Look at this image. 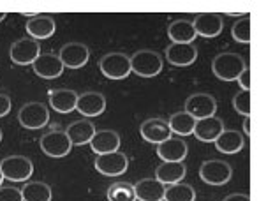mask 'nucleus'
Instances as JSON below:
<instances>
[{"label":"nucleus","mask_w":259,"mask_h":201,"mask_svg":"<svg viewBox=\"0 0 259 201\" xmlns=\"http://www.w3.org/2000/svg\"><path fill=\"white\" fill-rule=\"evenodd\" d=\"M245 67L247 62L243 60V57H240L238 53H233V51L219 53L211 62V71L222 82H236L240 72Z\"/></svg>","instance_id":"1"},{"label":"nucleus","mask_w":259,"mask_h":201,"mask_svg":"<svg viewBox=\"0 0 259 201\" xmlns=\"http://www.w3.org/2000/svg\"><path fill=\"white\" fill-rule=\"evenodd\" d=\"M0 171L4 175V180L25 182L34 173V164L25 155H9L0 160Z\"/></svg>","instance_id":"2"},{"label":"nucleus","mask_w":259,"mask_h":201,"mask_svg":"<svg viewBox=\"0 0 259 201\" xmlns=\"http://www.w3.org/2000/svg\"><path fill=\"white\" fill-rule=\"evenodd\" d=\"M131 58V71L141 78H154L162 71V58L152 50H140Z\"/></svg>","instance_id":"3"},{"label":"nucleus","mask_w":259,"mask_h":201,"mask_svg":"<svg viewBox=\"0 0 259 201\" xmlns=\"http://www.w3.org/2000/svg\"><path fill=\"white\" fill-rule=\"evenodd\" d=\"M101 72L109 79H125L131 74V58L122 51H113L101 58Z\"/></svg>","instance_id":"4"},{"label":"nucleus","mask_w":259,"mask_h":201,"mask_svg":"<svg viewBox=\"0 0 259 201\" xmlns=\"http://www.w3.org/2000/svg\"><path fill=\"white\" fill-rule=\"evenodd\" d=\"M39 147H41V150L45 152L46 155L55 157V159L69 155V152L72 150L71 140H69V136L65 134V131H60V129H53V131H50V133H46L45 136H41Z\"/></svg>","instance_id":"5"},{"label":"nucleus","mask_w":259,"mask_h":201,"mask_svg":"<svg viewBox=\"0 0 259 201\" xmlns=\"http://www.w3.org/2000/svg\"><path fill=\"white\" fill-rule=\"evenodd\" d=\"M18 122L27 129H41V127L48 126L50 109L42 102H27L18 111Z\"/></svg>","instance_id":"6"},{"label":"nucleus","mask_w":259,"mask_h":201,"mask_svg":"<svg viewBox=\"0 0 259 201\" xmlns=\"http://www.w3.org/2000/svg\"><path fill=\"white\" fill-rule=\"evenodd\" d=\"M233 170L229 163L221 159H210L205 160L199 168V177L205 184L210 185H224L231 180Z\"/></svg>","instance_id":"7"},{"label":"nucleus","mask_w":259,"mask_h":201,"mask_svg":"<svg viewBox=\"0 0 259 201\" xmlns=\"http://www.w3.org/2000/svg\"><path fill=\"white\" fill-rule=\"evenodd\" d=\"M39 55H41L39 41H35V39H32V37L18 39L16 43H13V46H11V50H9L11 60L18 65H32Z\"/></svg>","instance_id":"8"},{"label":"nucleus","mask_w":259,"mask_h":201,"mask_svg":"<svg viewBox=\"0 0 259 201\" xmlns=\"http://www.w3.org/2000/svg\"><path fill=\"white\" fill-rule=\"evenodd\" d=\"M191 116H194L196 120L208 118V116H215L217 111V101L205 92L192 94L187 101H185V109Z\"/></svg>","instance_id":"9"},{"label":"nucleus","mask_w":259,"mask_h":201,"mask_svg":"<svg viewBox=\"0 0 259 201\" xmlns=\"http://www.w3.org/2000/svg\"><path fill=\"white\" fill-rule=\"evenodd\" d=\"M94 166L99 173L106 175V177H120L129 168V159L122 152H111L104 153V155H97Z\"/></svg>","instance_id":"10"},{"label":"nucleus","mask_w":259,"mask_h":201,"mask_svg":"<svg viewBox=\"0 0 259 201\" xmlns=\"http://www.w3.org/2000/svg\"><path fill=\"white\" fill-rule=\"evenodd\" d=\"M58 58H60L64 69H79L89 62L90 51L83 43H67L58 51Z\"/></svg>","instance_id":"11"},{"label":"nucleus","mask_w":259,"mask_h":201,"mask_svg":"<svg viewBox=\"0 0 259 201\" xmlns=\"http://www.w3.org/2000/svg\"><path fill=\"white\" fill-rule=\"evenodd\" d=\"M25 28H27V34L32 39L42 41V39H50L55 34L57 21L50 14H35V16H28Z\"/></svg>","instance_id":"12"},{"label":"nucleus","mask_w":259,"mask_h":201,"mask_svg":"<svg viewBox=\"0 0 259 201\" xmlns=\"http://www.w3.org/2000/svg\"><path fill=\"white\" fill-rule=\"evenodd\" d=\"M140 134L145 141L155 143V145H160L162 141L169 140V138L173 136L169 126H167V120H164V118L145 120V122L140 126Z\"/></svg>","instance_id":"13"},{"label":"nucleus","mask_w":259,"mask_h":201,"mask_svg":"<svg viewBox=\"0 0 259 201\" xmlns=\"http://www.w3.org/2000/svg\"><path fill=\"white\" fill-rule=\"evenodd\" d=\"M192 27H194L198 35L206 39H213L222 32L224 21H222L221 14L217 13H199L194 18V21H192Z\"/></svg>","instance_id":"14"},{"label":"nucleus","mask_w":259,"mask_h":201,"mask_svg":"<svg viewBox=\"0 0 259 201\" xmlns=\"http://www.w3.org/2000/svg\"><path fill=\"white\" fill-rule=\"evenodd\" d=\"M34 72L42 79H55L64 72V65H62L58 55L55 53H41L32 64Z\"/></svg>","instance_id":"15"},{"label":"nucleus","mask_w":259,"mask_h":201,"mask_svg":"<svg viewBox=\"0 0 259 201\" xmlns=\"http://www.w3.org/2000/svg\"><path fill=\"white\" fill-rule=\"evenodd\" d=\"M189 147L182 138H173L162 141L160 145H157V155L164 160V163H184V159L187 157Z\"/></svg>","instance_id":"16"},{"label":"nucleus","mask_w":259,"mask_h":201,"mask_svg":"<svg viewBox=\"0 0 259 201\" xmlns=\"http://www.w3.org/2000/svg\"><path fill=\"white\" fill-rule=\"evenodd\" d=\"M166 58L175 67H189L198 58L196 45H173L171 43L166 48Z\"/></svg>","instance_id":"17"},{"label":"nucleus","mask_w":259,"mask_h":201,"mask_svg":"<svg viewBox=\"0 0 259 201\" xmlns=\"http://www.w3.org/2000/svg\"><path fill=\"white\" fill-rule=\"evenodd\" d=\"M90 148L96 155H104V153L118 152L120 148V136L116 131L103 129L96 131L94 138L90 140Z\"/></svg>","instance_id":"18"},{"label":"nucleus","mask_w":259,"mask_h":201,"mask_svg":"<svg viewBox=\"0 0 259 201\" xmlns=\"http://www.w3.org/2000/svg\"><path fill=\"white\" fill-rule=\"evenodd\" d=\"M222 131H224V122L217 116H208V118L196 120L192 134L203 143H213L221 136Z\"/></svg>","instance_id":"19"},{"label":"nucleus","mask_w":259,"mask_h":201,"mask_svg":"<svg viewBox=\"0 0 259 201\" xmlns=\"http://www.w3.org/2000/svg\"><path fill=\"white\" fill-rule=\"evenodd\" d=\"M76 109L83 116H97L104 113L106 109V97L99 92H85L79 94L76 101Z\"/></svg>","instance_id":"20"},{"label":"nucleus","mask_w":259,"mask_h":201,"mask_svg":"<svg viewBox=\"0 0 259 201\" xmlns=\"http://www.w3.org/2000/svg\"><path fill=\"white\" fill-rule=\"evenodd\" d=\"M167 37L173 41V45H192L198 34L192 27V21L180 18L167 25Z\"/></svg>","instance_id":"21"},{"label":"nucleus","mask_w":259,"mask_h":201,"mask_svg":"<svg viewBox=\"0 0 259 201\" xmlns=\"http://www.w3.org/2000/svg\"><path fill=\"white\" fill-rule=\"evenodd\" d=\"M136 199L140 201H164L166 185H162L155 178H143L133 185Z\"/></svg>","instance_id":"22"},{"label":"nucleus","mask_w":259,"mask_h":201,"mask_svg":"<svg viewBox=\"0 0 259 201\" xmlns=\"http://www.w3.org/2000/svg\"><path fill=\"white\" fill-rule=\"evenodd\" d=\"M50 97V106L55 109V111L62 113H71L76 109V101H78V94L74 90L69 89H57V90H50L48 94Z\"/></svg>","instance_id":"23"},{"label":"nucleus","mask_w":259,"mask_h":201,"mask_svg":"<svg viewBox=\"0 0 259 201\" xmlns=\"http://www.w3.org/2000/svg\"><path fill=\"white\" fill-rule=\"evenodd\" d=\"M215 143V148H217L221 153H236L240 152L243 147H245V138H243L242 133L238 131H233V129H224L221 133V136L213 141Z\"/></svg>","instance_id":"24"},{"label":"nucleus","mask_w":259,"mask_h":201,"mask_svg":"<svg viewBox=\"0 0 259 201\" xmlns=\"http://www.w3.org/2000/svg\"><path fill=\"white\" fill-rule=\"evenodd\" d=\"M185 173H187V168L184 163H164L155 170V180L167 187V185L180 184Z\"/></svg>","instance_id":"25"},{"label":"nucleus","mask_w":259,"mask_h":201,"mask_svg":"<svg viewBox=\"0 0 259 201\" xmlns=\"http://www.w3.org/2000/svg\"><path fill=\"white\" fill-rule=\"evenodd\" d=\"M65 134L72 145H87L96 134V126L89 120H76L65 129Z\"/></svg>","instance_id":"26"},{"label":"nucleus","mask_w":259,"mask_h":201,"mask_svg":"<svg viewBox=\"0 0 259 201\" xmlns=\"http://www.w3.org/2000/svg\"><path fill=\"white\" fill-rule=\"evenodd\" d=\"M167 126L171 129V134H178V136H189L192 134L196 126V118L191 116L187 111H177L169 116Z\"/></svg>","instance_id":"27"},{"label":"nucleus","mask_w":259,"mask_h":201,"mask_svg":"<svg viewBox=\"0 0 259 201\" xmlns=\"http://www.w3.org/2000/svg\"><path fill=\"white\" fill-rule=\"evenodd\" d=\"M23 201H52V187L45 182H27L21 189Z\"/></svg>","instance_id":"28"},{"label":"nucleus","mask_w":259,"mask_h":201,"mask_svg":"<svg viewBox=\"0 0 259 201\" xmlns=\"http://www.w3.org/2000/svg\"><path fill=\"white\" fill-rule=\"evenodd\" d=\"M164 201H196V191L189 184H175L167 185L164 192Z\"/></svg>","instance_id":"29"},{"label":"nucleus","mask_w":259,"mask_h":201,"mask_svg":"<svg viewBox=\"0 0 259 201\" xmlns=\"http://www.w3.org/2000/svg\"><path fill=\"white\" fill-rule=\"evenodd\" d=\"M108 201H138L134 194V187L129 182H115L108 187Z\"/></svg>","instance_id":"30"},{"label":"nucleus","mask_w":259,"mask_h":201,"mask_svg":"<svg viewBox=\"0 0 259 201\" xmlns=\"http://www.w3.org/2000/svg\"><path fill=\"white\" fill-rule=\"evenodd\" d=\"M250 16L249 14H243L242 20H236L233 23L231 35L236 43H243V45H249L250 43Z\"/></svg>","instance_id":"31"},{"label":"nucleus","mask_w":259,"mask_h":201,"mask_svg":"<svg viewBox=\"0 0 259 201\" xmlns=\"http://www.w3.org/2000/svg\"><path fill=\"white\" fill-rule=\"evenodd\" d=\"M233 108L243 116H250V90H240L233 97Z\"/></svg>","instance_id":"32"},{"label":"nucleus","mask_w":259,"mask_h":201,"mask_svg":"<svg viewBox=\"0 0 259 201\" xmlns=\"http://www.w3.org/2000/svg\"><path fill=\"white\" fill-rule=\"evenodd\" d=\"M0 201H23L21 189L16 187H0Z\"/></svg>","instance_id":"33"},{"label":"nucleus","mask_w":259,"mask_h":201,"mask_svg":"<svg viewBox=\"0 0 259 201\" xmlns=\"http://www.w3.org/2000/svg\"><path fill=\"white\" fill-rule=\"evenodd\" d=\"M236 82H238V85L242 87V90H250V69H249V65L240 72V76H238Z\"/></svg>","instance_id":"34"},{"label":"nucleus","mask_w":259,"mask_h":201,"mask_svg":"<svg viewBox=\"0 0 259 201\" xmlns=\"http://www.w3.org/2000/svg\"><path fill=\"white\" fill-rule=\"evenodd\" d=\"M11 111V97L6 94H0V118Z\"/></svg>","instance_id":"35"},{"label":"nucleus","mask_w":259,"mask_h":201,"mask_svg":"<svg viewBox=\"0 0 259 201\" xmlns=\"http://www.w3.org/2000/svg\"><path fill=\"white\" fill-rule=\"evenodd\" d=\"M224 201H250L249 194H243V192H235V194L226 196Z\"/></svg>","instance_id":"36"},{"label":"nucleus","mask_w":259,"mask_h":201,"mask_svg":"<svg viewBox=\"0 0 259 201\" xmlns=\"http://www.w3.org/2000/svg\"><path fill=\"white\" fill-rule=\"evenodd\" d=\"M250 134V116H245V120H243V138L249 136Z\"/></svg>","instance_id":"37"},{"label":"nucleus","mask_w":259,"mask_h":201,"mask_svg":"<svg viewBox=\"0 0 259 201\" xmlns=\"http://www.w3.org/2000/svg\"><path fill=\"white\" fill-rule=\"evenodd\" d=\"M6 16H7L6 13H0V21H4V20H6Z\"/></svg>","instance_id":"38"},{"label":"nucleus","mask_w":259,"mask_h":201,"mask_svg":"<svg viewBox=\"0 0 259 201\" xmlns=\"http://www.w3.org/2000/svg\"><path fill=\"white\" fill-rule=\"evenodd\" d=\"M2 182H4V175H2V171H0V185H2Z\"/></svg>","instance_id":"39"},{"label":"nucleus","mask_w":259,"mask_h":201,"mask_svg":"<svg viewBox=\"0 0 259 201\" xmlns=\"http://www.w3.org/2000/svg\"><path fill=\"white\" fill-rule=\"evenodd\" d=\"M0 141H2V129H0Z\"/></svg>","instance_id":"40"}]
</instances>
